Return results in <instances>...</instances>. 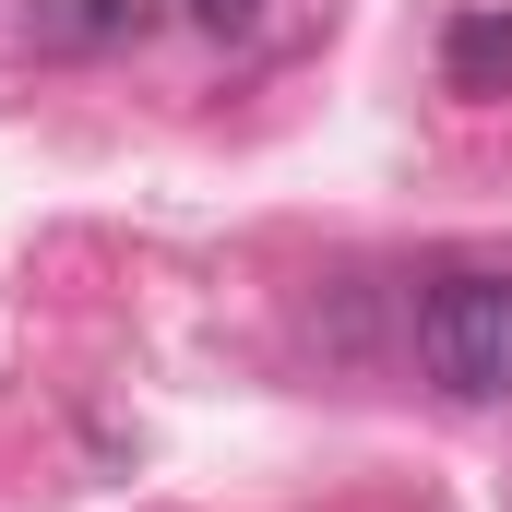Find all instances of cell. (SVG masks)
Listing matches in <instances>:
<instances>
[{
	"label": "cell",
	"instance_id": "cell-4",
	"mask_svg": "<svg viewBox=\"0 0 512 512\" xmlns=\"http://www.w3.org/2000/svg\"><path fill=\"white\" fill-rule=\"evenodd\" d=\"M179 12H191L203 36H227V48H239V36H262V0H179Z\"/></svg>",
	"mask_w": 512,
	"mask_h": 512
},
{
	"label": "cell",
	"instance_id": "cell-1",
	"mask_svg": "<svg viewBox=\"0 0 512 512\" xmlns=\"http://www.w3.org/2000/svg\"><path fill=\"white\" fill-rule=\"evenodd\" d=\"M417 358L465 405H501L512 393V274L501 262H465V274H441L417 298Z\"/></svg>",
	"mask_w": 512,
	"mask_h": 512
},
{
	"label": "cell",
	"instance_id": "cell-2",
	"mask_svg": "<svg viewBox=\"0 0 512 512\" xmlns=\"http://www.w3.org/2000/svg\"><path fill=\"white\" fill-rule=\"evenodd\" d=\"M155 0H24V48L48 60H108V48H143Z\"/></svg>",
	"mask_w": 512,
	"mask_h": 512
},
{
	"label": "cell",
	"instance_id": "cell-3",
	"mask_svg": "<svg viewBox=\"0 0 512 512\" xmlns=\"http://www.w3.org/2000/svg\"><path fill=\"white\" fill-rule=\"evenodd\" d=\"M441 84L453 96H512V12H465L441 36Z\"/></svg>",
	"mask_w": 512,
	"mask_h": 512
}]
</instances>
